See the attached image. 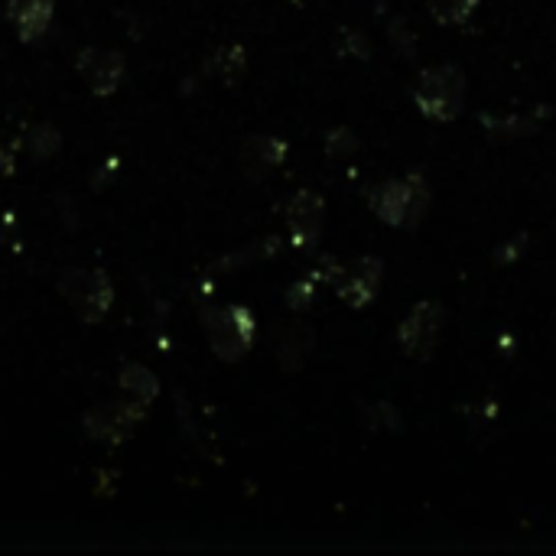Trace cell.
<instances>
[{"label":"cell","mask_w":556,"mask_h":556,"mask_svg":"<svg viewBox=\"0 0 556 556\" xmlns=\"http://www.w3.org/2000/svg\"><path fill=\"white\" fill-rule=\"evenodd\" d=\"M443 329H446V309L436 300H423L410 309L404 322H400L397 342L404 348V355L426 361V358H433Z\"/></svg>","instance_id":"6"},{"label":"cell","mask_w":556,"mask_h":556,"mask_svg":"<svg viewBox=\"0 0 556 556\" xmlns=\"http://www.w3.org/2000/svg\"><path fill=\"white\" fill-rule=\"evenodd\" d=\"M17 173V144H0V176Z\"/></svg>","instance_id":"23"},{"label":"cell","mask_w":556,"mask_h":556,"mask_svg":"<svg viewBox=\"0 0 556 556\" xmlns=\"http://www.w3.org/2000/svg\"><path fill=\"white\" fill-rule=\"evenodd\" d=\"M244 69H248V53H244V46H238V43L215 49L212 59L202 66L205 75H215V79H222L225 85H235L244 75Z\"/></svg>","instance_id":"14"},{"label":"cell","mask_w":556,"mask_h":556,"mask_svg":"<svg viewBox=\"0 0 556 556\" xmlns=\"http://www.w3.org/2000/svg\"><path fill=\"white\" fill-rule=\"evenodd\" d=\"M342 46H345L348 56H355V59H361V62L371 59V40H368L365 30H358V27L342 30Z\"/></svg>","instance_id":"22"},{"label":"cell","mask_w":556,"mask_h":556,"mask_svg":"<svg viewBox=\"0 0 556 556\" xmlns=\"http://www.w3.org/2000/svg\"><path fill=\"white\" fill-rule=\"evenodd\" d=\"M118 387L121 391L131 397V400H140V404H153V400L160 397V381L157 374H153L150 368L137 365V361H127V365L121 368L118 374Z\"/></svg>","instance_id":"13"},{"label":"cell","mask_w":556,"mask_h":556,"mask_svg":"<svg viewBox=\"0 0 556 556\" xmlns=\"http://www.w3.org/2000/svg\"><path fill=\"white\" fill-rule=\"evenodd\" d=\"M465 92H469L465 72L459 66H452V62H443V66L420 72L417 88H413V101H417L423 118L449 124L462 114Z\"/></svg>","instance_id":"2"},{"label":"cell","mask_w":556,"mask_h":556,"mask_svg":"<svg viewBox=\"0 0 556 556\" xmlns=\"http://www.w3.org/2000/svg\"><path fill=\"white\" fill-rule=\"evenodd\" d=\"M147 404L140 400H114V404H98L88 407L82 426L88 439H105V443L118 446L124 439H131L134 430L140 426V420L147 417Z\"/></svg>","instance_id":"5"},{"label":"cell","mask_w":556,"mask_h":556,"mask_svg":"<svg viewBox=\"0 0 556 556\" xmlns=\"http://www.w3.org/2000/svg\"><path fill=\"white\" fill-rule=\"evenodd\" d=\"M316 287H319V277H316V274L300 277L296 283H290V290H287V306L296 309V313H300V309H309V306H313Z\"/></svg>","instance_id":"21"},{"label":"cell","mask_w":556,"mask_h":556,"mask_svg":"<svg viewBox=\"0 0 556 556\" xmlns=\"http://www.w3.org/2000/svg\"><path fill=\"white\" fill-rule=\"evenodd\" d=\"M75 69L85 79V85L92 88V95L108 98L121 88L127 59L118 49H101V46H85L79 56H75Z\"/></svg>","instance_id":"7"},{"label":"cell","mask_w":556,"mask_h":556,"mask_svg":"<svg viewBox=\"0 0 556 556\" xmlns=\"http://www.w3.org/2000/svg\"><path fill=\"white\" fill-rule=\"evenodd\" d=\"M114 173H118V160H108V163H105V173L98 170V173L92 176V186H98V183L105 186V183H108V176H114Z\"/></svg>","instance_id":"24"},{"label":"cell","mask_w":556,"mask_h":556,"mask_svg":"<svg viewBox=\"0 0 556 556\" xmlns=\"http://www.w3.org/2000/svg\"><path fill=\"white\" fill-rule=\"evenodd\" d=\"M313 345H316V335H313V329H309V326H303V322L283 326L277 332V361H280V368L287 374L300 371L306 355L313 352Z\"/></svg>","instance_id":"12"},{"label":"cell","mask_w":556,"mask_h":556,"mask_svg":"<svg viewBox=\"0 0 556 556\" xmlns=\"http://www.w3.org/2000/svg\"><path fill=\"white\" fill-rule=\"evenodd\" d=\"M361 413H365V426H368V430H374V433H378V430H391V433L404 430V417H400L391 400H374V404L361 407Z\"/></svg>","instance_id":"17"},{"label":"cell","mask_w":556,"mask_h":556,"mask_svg":"<svg viewBox=\"0 0 556 556\" xmlns=\"http://www.w3.org/2000/svg\"><path fill=\"white\" fill-rule=\"evenodd\" d=\"M430 14L446 23V27H459V23L472 20V14L478 10V0H426Z\"/></svg>","instance_id":"16"},{"label":"cell","mask_w":556,"mask_h":556,"mask_svg":"<svg viewBox=\"0 0 556 556\" xmlns=\"http://www.w3.org/2000/svg\"><path fill=\"white\" fill-rule=\"evenodd\" d=\"M371 209L391 228H417L430 212V183L423 173H407L404 179H387L371 192Z\"/></svg>","instance_id":"1"},{"label":"cell","mask_w":556,"mask_h":556,"mask_svg":"<svg viewBox=\"0 0 556 556\" xmlns=\"http://www.w3.org/2000/svg\"><path fill=\"white\" fill-rule=\"evenodd\" d=\"M27 150L33 153L36 160L56 157V153L62 150V134H59V127L49 124V121H40V124H36L33 131L27 134Z\"/></svg>","instance_id":"15"},{"label":"cell","mask_w":556,"mask_h":556,"mask_svg":"<svg viewBox=\"0 0 556 556\" xmlns=\"http://www.w3.org/2000/svg\"><path fill=\"white\" fill-rule=\"evenodd\" d=\"M358 153V137L352 127H332L326 134V157L332 163H342L348 157H355Z\"/></svg>","instance_id":"19"},{"label":"cell","mask_w":556,"mask_h":556,"mask_svg":"<svg viewBox=\"0 0 556 556\" xmlns=\"http://www.w3.org/2000/svg\"><path fill=\"white\" fill-rule=\"evenodd\" d=\"M287 153H290L287 140H280V137H248L238 160L248 179H264L287 160Z\"/></svg>","instance_id":"10"},{"label":"cell","mask_w":556,"mask_h":556,"mask_svg":"<svg viewBox=\"0 0 556 556\" xmlns=\"http://www.w3.org/2000/svg\"><path fill=\"white\" fill-rule=\"evenodd\" d=\"M322 225H326V202H322L319 192L300 189L296 196H290V202H287V228H290L293 248L313 251L319 235H322Z\"/></svg>","instance_id":"8"},{"label":"cell","mask_w":556,"mask_h":556,"mask_svg":"<svg viewBox=\"0 0 556 556\" xmlns=\"http://www.w3.org/2000/svg\"><path fill=\"white\" fill-rule=\"evenodd\" d=\"M387 40H391L394 53H400L404 59H417V49H420V40L417 33L410 30V23L404 17H394L391 23H387Z\"/></svg>","instance_id":"18"},{"label":"cell","mask_w":556,"mask_h":556,"mask_svg":"<svg viewBox=\"0 0 556 556\" xmlns=\"http://www.w3.org/2000/svg\"><path fill=\"white\" fill-rule=\"evenodd\" d=\"M381 280H384V261L381 257H358L355 264H348L339 270V277H335V293H339V300L348 303L352 309L368 306L374 296L381 290Z\"/></svg>","instance_id":"9"},{"label":"cell","mask_w":556,"mask_h":556,"mask_svg":"<svg viewBox=\"0 0 556 556\" xmlns=\"http://www.w3.org/2000/svg\"><path fill=\"white\" fill-rule=\"evenodd\" d=\"M485 131L491 140H514V137H524V134H534L537 124L534 121H521V118H482Z\"/></svg>","instance_id":"20"},{"label":"cell","mask_w":556,"mask_h":556,"mask_svg":"<svg viewBox=\"0 0 556 556\" xmlns=\"http://www.w3.org/2000/svg\"><path fill=\"white\" fill-rule=\"evenodd\" d=\"M199 319L205 335H209L212 352L228 365H235L251 352L257 322L248 306H205Z\"/></svg>","instance_id":"3"},{"label":"cell","mask_w":556,"mask_h":556,"mask_svg":"<svg viewBox=\"0 0 556 556\" xmlns=\"http://www.w3.org/2000/svg\"><path fill=\"white\" fill-rule=\"evenodd\" d=\"M53 0H7V20L14 23L23 43H40L53 23Z\"/></svg>","instance_id":"11"},{"label":"cell","mask_w":556,"mask_h":556,"mask_svg":"<svg viewBox=\"0 0 556 556\" xmlns=\"http://www.w3.org/2000/svg\"><path fill=\"white\" fill-rule=\"evenodd\" d=\"M59 293L66 296L85 326L101 322L114 306V283L105 270H69L59 280Z\"/></svg>","instance_id":"4"}]
</instances>
